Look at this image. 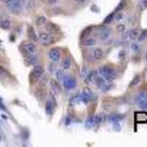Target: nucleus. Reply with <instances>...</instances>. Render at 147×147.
Here are the masks:
<instances>
[{
  "label": "nucleus",
  "instance_id": "nucleus-1",
  "mask_svg": "<svg viewBox=\"0 0 147 147\" xmlns=\"http://www.w3.org/2000/svg\"><path fill=\"white\" fill-rule=\"evenodd\" d=\"M96 74L102 76L107 82H114L119 77L121 70H119V66H117V64H112V63H103V64H100L96 69Z\"/></svg>",
  "mask_w": 147,
  "mask_h": 147
},
{
  "label": "nucleus",
  "instance_id": "nucleus-2",
  "mask_svg": "<svg viewBox=\"0 0 147 147\" xmlns=\"http://www.w3.org/2000/svg\"><path fill=\"white\" fill-rule=\"evenodd\" d=\"M95 34H96V38L98 41L103 44H114V29L112 26L109 25H99L95 28Z\"/></svg>",
  "mask_w": 147,
  "mask_h": 147
},
{
  "label": "nucleus",
  "instance_id": "nucleus-3",
  "mask_svg": "<svg viewBox=\"0 0 147 147\" xmlns=\"http://www.w3.org/2000/svg\"><path fill=\"white\" fill-rule=\"evenodd\" d=\"M133 103L136 105V107H138L140 109H146L147 111V85H143V86H140L136 90Z\"/></svg>",
  "mask_w": 147,
  "mask_h": 147
},
{
  "label": "nucleus",
  "instance_id": "nucleus-4",
  "mask_svg": "<svg viewBox=\"0 0 147 147\" xmlns=\"http://www.w3.org/2000/svg\"><path fill=\"white\" fill-rule=\"evenodd\" d=\"M61 86H63V90H64L66 93L73 92L77 88V77H76V74L71 73V71H66L64 77H63V80H61Z\"/></svg>",
  "mask_w": 147,
  "mask_h": 147
},
{
  "label": "nucleus",
  "instance_id": "nucleus-5",
  "mask_svg": "<svg viewBox=\"0 0 147 147\" xmlns=\"http://www.w3.org/2000/svg\"><path fill=\"white\" fill-rule=\"evenodd\" d=\"M45 73H47L45 67H44V64H41V63L36 64V66H32V70L29 73V85L31 86H36L38 82L41 80V77H42Z\"/></svg>",
  "mask_w": 147,
  "mask_h": 147
},
{
  "label": "nucleus",
  "instance_id": "nucleus-6",
  "mask_svg": "<svg viewBox=\"0 0 147 147\" xmlns=\"http://www.w3.org/2000/svg\"><path fill=\"white\" fill-rule=\"evenodd\" d=\"M44 109H45V114L48 117H53L55 109H57V100H55V96H54V92H48V96L44 102Z\"/></svg>",
  "mask_w": 147,
  "mask_h": 147
},
{
  "label": "nucleus",
  "instance_id": "nucleus-7",
  "mask_svg": "<svg viewBox=\"0 0 147 147\" xmlns=\"http://www.w3.org/2000/svg\"><path fill=\"white\" fill-rule=\"evenodd\" d=\"M57 38L54 36V34L48 32V31H41L38 34V44H41L42 47H50L53 44H55Z\"/></svg>",
  "mask_w": 147,
  "mask_h": 147
},
{
  "label": "nucleus",
  "instance_id": "nucleus-8",
  "mask_svg": "<svg viewBox=\"0 0 147 147\" xmlns=\"http://www.w3.org/2000/svg\"><path fill=\"white\" fill-rule=\"evenodd\" d=\"M66 51H67V50L60 48V47H51V48L47 51V58H48V61H53V63H55V64H58L60 60L63 58V55H64Z\"/></svg>",
  "mask_w": 147,
  "mask_h": 147
},
{
  "label": "nucleus",
  "instance_id": "nucleus-9",
  "mask_svg": "<svg viewBox=\"0 0 147 147\" xmlns=\"http://www.w3.org/2000/svg\"><path fill=\"white\" fill-rule=\"evenodd\" d=\"M19 51L22 53L24 55L26 54H34V53H38V45L35 41H31V39H25L19 44Z\"/></svg>",
  "mask_w": 147,
  "mask_h": 147
},
{
  "label": "nucleus",
  "instance_id": "nucleus-10",
  "mask_svg": "<svg viewBox=\"0 0 147 147\" xmlns=\"http://www.w3.org/2000/svg\"><path fill=\"white\" fill-rule=\"evenodd\" d=\"M6 9L13 13V15H19L20 12H24V5H25V0H7L5 3Z\"/></svg>",
  "mask_w": 147,
  "mask_h": 147
},
{
  "label": "nucleus",
  "instance_id": "nucleus-11",
  "mask_svg": "<svg viewBox=\"0 0 147 147\" xmlns=\"http://www.w3.org/2000/svg\"><path fill=\"white\" fill-rule=\"evenodd\" d=\"M96 99H98L96 93L92 92V90L88 88V85H86L85 89L80 92V102H82V103H85V105H88V103H90V102H95Z\"/></svg>",
  "mask_w": 147,
  "mask_h": 147
},
{
  "label": "nucleus",
  "instance_id": "nucleus-12",
  "mask_svg": "<svg viewBox=\"0 0 147 147\" xmlns=\"http://www.w3.org/2000/svg\"><path fill=\"white\" fill-rule=\"evenodd\" d=\"M58 64H60L61 69H64L66 71H71V69H73V66H74V60H73V57L69 54V51L64 53V55H63V58L60 60Z\"/></svg>",
  "mask_w": 147,
  "mask_h": 147
},
{
  "label": "nucleus",
  "instance_id": "nucleus-13",
  "mask_svg": "<svg viewBox=\"0 0 147 147\" xmlns=\"http://www.w3.org/2000/svg\"><path fill=\"white\" fill-rule=\"evenodd\" d=\"M98 42H99V41H98V38H96V34H92V35H89L88 38L82 39V41H80V45H82V48H92V47H95Z\"/></svg>",
  "mask_w": 147,
  "mask_h": 147
},
{
  "label": "nucleus",
  "instance_id": "nucleus-14",
  "mask_svg": "<svg viewBox=\"0 0 147 147\" xmlns=\"http://www.w3.org/2000/svg\"><path fill=\"white\" fill-rule=\"evenodd\" d=\"M41 63V57L38 53H34V54H26L25 55V64L26 66H36Z\"/></svg>",
  "mask_w": 147,
  "mask_h": 147
},
{
  "label": "nucleus",
  "instance_id": "nucleus-15",
  "mask_svg": "<svg viewBox=\"0 0 147 147\" xmlns=\"http://www.w3.org/2000/svg\"><path fill=\"white\" fill-rule=\"evenodd\" d=\"M48 85H50L51 90H53L55 95H61L63 92H64V90H63V86H61V82H58V80L54 79V77L48 80Z\"/></svg>",
  "mask_w": 147,
  "mask_h": 147
},
{
  "label": "nucleus",
  "instance_id": "nucleus-16",
  "mask_svg": "<svg viewBox=\"0 0 147 147\" xmlns=\"http://www.w3.org/2000/svg\"><path fill=\"white\" fill-rule=\"evenodd\" d=\"M13 28V20L7 16H2L0 18V29L3 31H10Z\"/></svg>",
  "mask_w": 147,
  "mask_h": 147
},
{
  "label": "nucleus",
  "instance_id": "nucleus-17",
  "mask_svg": "<svg viewBox=\"0 0 147 147\" xmlns=\"http://www.w3.org/2000/svg\"><path fill=\"white\" fill-rule=\"evenodd\" d=\"M95 76H96V69H89L88 73L83 76V83H85V85H90V83H93Z\"/></svg>",
  "mask_w": 147,
  "mask_h": 147
},
{
  "label": "nucleus",
  "instance_id": "nucleus-18",
  "mask_svg": "<svg viewBox=\"0 0 147 147\" xmlns=\"http://www.w3.org/2000/svg\"><path fill=\"white\" fill-rule=\"evenodd\" d=\"M44 28H45V31H48V32H51V34H54V35H57V34H61V29L55 25V24H53V22H48L47 20V24L44 25Z\"/></svg>",
  "mask_w": 147,
  "mask_h": 147
},
{
  "label": "nucleus",
  "instance_id": "nucleus-19",
  "mask_svg": "<svg viewBox=\"0 0 147 147\" xmlns=\"http://www.w3.org/2000/svg\"><path fill=\"white\" fill-rule=\"evenodd\" d=\"M143 82V74L141 73H137L134 77H133V80L130 82V85H128V89H134L136 86H140V83Z\"/></svg>",
  "mask_w": 147,
  "mask_h": 147
},
{
  "label": "nucleus",
  "instance_id": "nucleus-20",
  "mask_svg": "<svg viewBox=\"0 0 147 147\" xmlns=\"http://www.w3.org/2000/svg\"><path fill=\"white\" fill-rule=\"evenodd\" d=\"M26 38L31 39V41H35V42H38V34H35V29H34V26H31V25H28V28H26Z\"/></svg>",
  "mask_w": 147,
  "mask_h": 147
},
{
  "label": "nucleus",
  "instance_id": "nucleus-21",
  "mask_svg": "<svg viewBox=\"0 0 147 147\" xmlns=\"http://www.w3.org/2000/svg\"><path fill=\"white\" fill-rule=\"evenodd\" d=\"M95 28H96V26H88V28L83 29V31L80 32V41L85 39V38H88V36L92 35V34H95Z\"/></svg>",
  "mask_w": 147,
  "mask_h": 147
},
{
  "label": "nucleus",
  "instance_id": "nucleus-22",
  "mask_svg": "<svg viewBox=\"0 0 147 147\" xmlns=\"http://www.w3.org/2000/svg\"><path fill=\"white\" fill-rule=\"evenodd\" d=\"M136 121L137 122H147V111L141 109V111L136 112Z\"/></svg>",
  "mask_w": 147,
  "mask_h": 147
},
{
  "label": "nucleus",
  "instance_id": "nucleus-23",
  "mask_svg": "<svg viewBox=\"0 0 147 147\" xmlns=\"http://www.w3.org/2000/svg\"><path fill=\"white\" fill-rule=\"evenodd\" d=\"M105 121H107V115H105V114H98V115H95V127H93V128H99L100 124L105 122Z\"/></svg>",
  "mask_w": 147,
  "mask_h": 147
},
{
  "label": "nucleus",
  "instance_id": "nucleus-24",
  "mask_svg": "<svg viewBox=\"0 0 147 147\" xmlns=\"http://www.w3.org/2000/svg\"><path fill=\"white\" fill-rule=\"evenodd\" d=\"M80 102V92H77V93H74L70 99H69V107L70 108H73V107H76V105Z\"/></svg>",
  "mask_w": 147,
  "mask_h": 147
},
{
  "label": "nucleus",
  "instance_id": "nucleus-25",
  "mask_svg": "<svg viewBox=\"0 0 147 147\" xmlns=\"http://www.w3.org/2000/svg\"><path fill=\"white\" fill-rule=\"evenodd\" d=\"M93 83H95V85H96V88L98 89H100L103 85H105V83H107V80H105L102 76H99V74H96L95 76V79H93Z\"/></svg>",
  "mask_w": 147,
  "mask_h": 147
},
{
  "label": "nucleus",
  "instance_id": "nucleus-26",
  "mask_svg": "<svg viewBox=\"0 0 147 147\" xmlns=\"http://www.w3.org/2000/svg\"><path fill=\"white\" fill-rule=\"evenodd\" d=\"M64 74H66V70L64 69H55V71H54V79H57L58 82H61L63 80V77H64Z\"/></svg>",
  "mask_w": 147,
  "mask_h": 147
},
{
  "label": "nucleus",
  "instance_id": "nucleus-27",
  "mask_svg": "<svg viewBox=\"0 0 147 147\" xmlns=\"http://www.w3.org/2000/svg\"><path fill=\"white\" fill-rule=\"evenodd\" d=\"M128 58V51L125 50V48H122V50H119V53H118V60H119V63L122 64V63Z\"/></svg>",
  "mask_w": 147,
  "mask_h": 147
},
{
  "label": "nucleus",
  "instance_id": "nucleus-28",
  "mask_svg": "<svg viewBox=\"0 0 147 147\" xmlns=\"http://www.w3.org/2000/svg\"><path fill=\"white\" fill-rule=\"evenodd\" d=\"M93 127H95V115H90L85 121V128L89 130V128H93Z\"/></svg>",
  "mask_w": 147,
  "mask_h": 147
},
{
  "label": "nucleus",
  "instance_id": "nucleus-29",
  "mask_svg": "<svg viewBox=\"0 0 147 147\" xmlns=\"http://www.w3.org/2000/svg\"><path fill=\"white\" fill-rule=\"evenodd\" d=\"M47 20H48V19H47L45 16H41V15H39V16H36V19H35V25L39 26V28H42V26L47 24Z\"/></svg>",
  "mask_w": 147,
  "mask_h": 147
},
{
  "label": "nucleus",
  "instance_id": "nucleus-30",
  "mask_svg": "<svg viewBox=\"0 0 147 147\" xmlns=\"http://www.w3.org/2000/svg\"><path fill=\"white\" fill-rule=\"evenodd\" d=\"M125 31H127V24H124V22H118V24L115 25V29H114V32L122 34V32H125Z\"/></svg>",
  "mask_w": 147,
  "mask_h": 147
},
{
  "label": "nucleus",
  "instance_id": "nucleus-31",
  "mask_svg": "<svg viewBox=\"0 0 147 147\" xmlns=\"http://www.w3.org/2000/svg\"><path fill=\"white\" fill-rule=\"evenodd\" d=\"M130 47H131V51H133L134 54H136V53L138 54V53L141 51V42H138V41H131V45H130Z\"/></svg>",
  "mask_w": 147,
  "mask_h": 147
},
{
  "label": "nucleus",
  "instance_id": "nucleus-32",
  "mask_svg": "<svg viewBox=\"0 0 147 147\" xmlns=\"http://www.w3.org/2000/svg\"><path fill=\"white\" fill-rule=\"evenodd\" d=\"M114 18H115V12H111L107 18L103 19L102 25H109V26H111V24H114Z\"/></svg>",
  "mask_w": 147,
  "mask_h": 147
},
{
  "label": "nucleus",
  "instance_id": "nucleus-33",
  "mask_svg": "<svg viewBox=\"0 0 147 147\" xmlns=\"http://www.w3.org/2000/svg\"><path fill=\"white\" fill-rule=\"evenodd\" d=\"M127 5H128V0H121V2L118 3V6L114 9V12H124V9L127 7Z\"/></svg>",
  "mask_w": 147,
  "mask_h": 147
},
{
  "label": "nucleus",
  "instance_id": "nucleus-34",
  "mask_svg": "<svg viewBox=\"0 0 147 147\" xmlns=\"http://www.w3.org/2000/svg\"><path fill=\"white\" fill-rule=\"evenodd\" d=\"M137 41H138V42H144V41H147V29H140Z\"/></svg>",
  "mask_w": 147,
  "mask_h": 147
},
{
  "label": "nucleus",
  "instance_id": "nucleus-35",
  "mask_svg": "<svg viewBox=\"0 0 147 147\" xmlns=\"http://www.w3.org/2000/svg\"><path fill=\"white\" fill-rule=\"evenodd\" d=\"M88 2L89 0H71V5H73V7H82V6H85Z\"/></svg>",
  "mask_w": 147,
  "mask_h": 147
},
{
  "label": "nucleus",
  "instance_id": "nucleus-36",
  "mask_svg": "<svg viewBox=\"0 0 147 147\" xmlns=\"http://www.w3.org/2000/svg\"><path fill=\"white\" fill-rule=\"evenodd\" d=\"M55 69H57V67H55V63H53V61H50V63H48V66H47V69H45V70H47V71H48L50 74H54V71H55Z\"/></svg>",
  "mask_w": 147,
  "mask_h": 147
},
{
  "label": "nucleus",
  "instance_id": "nucleus-37",
  "mask_svg": "<svg viewBox=\"0 0 147 147\" xmlns=\"http://www.w3.org/2000/svg\"><path fill=\"white\" fill-rule=\"evenodd\" d=\"M9 76V71L3 67V66H0V79H5V77H7Z\"/></svg>",
  "mask_w": 147,
  "mask_h": 147
},
{
  "label": "nucleus",
  "instance_id": "nucleus-38",
  "mask_svg": "<svg viewBox=\"0 0 147 147\" xmlns=\"http://www.w3.org/2000/svg\"><path fill=\"white\" fill-rule=\"evenodd\" d=\"M138 9H140V10L147 9V0H140V3H138Z\"/></svg>",
  "mask_w": 147,
  "mask_h": 147
},
{
  "label": "nucleus",
  "instance_id": "nucleus-39",
  "mask_svg": "<svg viewBox=\"0 0 147 147\" xmlns=\"http://www.w3.org/2000/svg\"><path fill=\"white\" fill-rule=\"evenodd\" d=\"M60 3V0H47V5H50V6H57Z\"/></svg>",
  "mask_w": 147,
  "mask_h": 147
},
{
  "label": "nucleus",
  "instance_id": "nucleus-40",
  "mask_svg": "<svg viewBox=\"0 0 147 147\" xmlns=\"http://www.w3.org/2000/svg\"><path fill=\"white\" fill-rule=\"evenodd\" d=\"M0 109H2L3 112H7V108H6V105H5V102L2 100V98H0Z\"/></svg>",
  "mask_w": 147,
  "mask_h": 147
},
{
  "label": "nucleus",
  "instance_id": "nucleus-41",
  "mask_svg": "<svg viewBox=\"0 0 147 147\" xmlns=\"http://www.w3.org/2000/svg\"><path fill=\"white\" fill-rule=\"evenodd\" d=\"M92 10H93V12H98L99 9H98V6H92Z\"/></svg>",
  "mask_w": 147,
  "mask_h": 147
},
{
  "label": "nucleus",
  "instance_id": "nucleus-42",
  "mask_svg": "<svg viewBox=\"0 0 147 147\" xmlns=\"http://www.w3.org/2000/svg\"><path fill=\"white\" fill-rule=\"evenodd\" d=\"M144 61H146V64H147V51L144 53Z\"/></svg>",
  "mask_w": 147,
  "mask_h": 147
},
{
  "label": "nucleus",
  "instance_id": "nucleus-43",
  "mask_svg": "<svg viewBox=\"0 0 147 147\" xmlns=\"http://www.w3.org/2000/svg\"><path fill=\"white\" fill-rule=\"evenodd\" d=\"M0 2H2V3H6V2H7V0H0Z\"/></svg>",
  "mask_w": 147,
  "mask_h": 147
},
{
  "label": "nucleus",
  "instance_id": "nucleus-44",
  "mask_svg": "<svg viewBox=\"0 0 147 147\" xmlns=\"http://www.w3.org/2000/svg\"><path fill=\"white\" fill-rule=\"evenodd\" d=\"M0 48H2V41H0Z\"/></svg>",
  "mask_w": 147,
  "mask_h": 147
},
{
  "label": "nucleus",
  "instance_id": "nucleus-45",
  "mask_svg": "<svg viewBox=\"0 0 147 147\" xmlns=\"http://www.w3.org/2000/svg\"><path fill=\"white\" fill-rule=\"evenodd\" d=\"M0 140H2V134H0Z\"/></svg>",
  "mask_w": 147,
  "mask_h": 147
},
{
  "label": "nucleus",
  "instance_id": "nucleus-46",
  "mask_svg": "<svg viewBox=\"0 0 147 147\" xmlns=\"http://www.w3.org/2000/svg\"><path fill=\"white\" fill-rule=\"evenodd\" d=\"M0 3H2V2H0Z\"/></svg>",
  "mask_w": 147,
  "mask_h": 147
}]
</instances>
